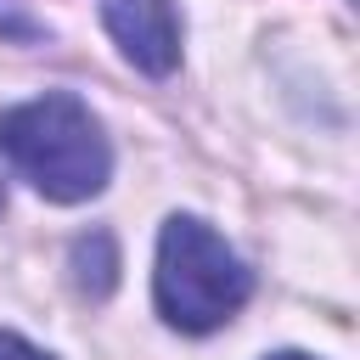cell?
Instances as JSON below:
<instances>
[{
    "instance_id": "6",
    "label": "cell",
    "mask_w": 360,
    "mask_h": 360,
    "mask_svg": "<svg viewBox=\"0 0 360 360\" xmlns=\"http://www.w3.org/2000/svg\"><path fill=\"white\" fill-rule=\"evenodd\" d=\"M0 360H56V354H45V349H34L22 332H6V326H0Z\"/></svg>"
},
{
    "instance_id": "1",
    "label": "cell",
    "mask_w": 360,
    "mask_h": 360,
    "mask_svg": "<svg viewBox=\"0 0 360 360\" xmlns=\"http://www.w3.org/2000/svg\"><path fill=\"white\" fill-rule=\"evenodd\" d=\"M0 158L45 197V202H90L112 180V146L101 118L68 96L45 90L0 112Z\"/></svg>"
},
{
    "instance_id": "5",
    "label": "cell",
    "mask_w": 360,
    "mask_h": 360,
    "mask_svg": "<svg viewBox=\"0 0 360 360\" xmlns=\"http://www.w3.org/2000/svg\"><path fill=\"white\" fill-rule=\"evenodd\" d=\"M0 34H6V39H39L45 28H39L34 17H22L17 6H0Z\"/></svg>"
},
{
    "instance_id": "4",
    "label": "cell",
    "mask_w": 360,
    "mask_h": 360,
    "mask_svg": "<svg viewBox=\"0 0 360 360\" xmlns=\"http://www.w3.org/2000/svg\"><path fill=\"white\" fill-rule=\"evenodd\" d=\"M68 270H73L79 298L101 304V298L118 287V242H112V231H84V236H73V248H68Z\"/></svg>"
},
{
    "instance_id": "3",
    "label": "cell",
    "mask_w": 360,
    "mask_h": 360,
    "mask_svg": "<svg viewBox=\"0 0 360 360\" xmlns=\"http://www.w3.org/2000/svg\"><path fill=\"white\" fill-rule=\"evenodd\" d=\"M101 22L129 68L169 79L180 68V11L174 0H101Z\"/></svg>"
},
{
    "instance_id": "7",
    "label": "cell",
    "mask_w": 360,
    "mask_h": 360,
    "mask_svg": "<svg viewBox=\"0 0 360 360\" xmlns=\"http://www.w3.org/2000/svg\"><path fill=\"white\" fill-rule=\"evenodd\" d=\"M264 360H315V354H304V349H276V354H264Z\"/></svg>"
},
{
    "instance_id": "2",
    "label": "cell",
    "mask_w": 360,
    "mask_h": 360,
    "mask_svg": "<svg viewBox=\"0 0 360 360\" xmlns=\"http://www.w3.org/2000/svg\"><path fill=\"white\" fill-rule=\"evenodd\" d=\"M253 292L248 264L236 248L197 214H169L158 231V270H152V298L158 315L174 332H219Z\"/></svg>"
}]
</instances>
